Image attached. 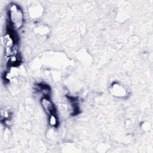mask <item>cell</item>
Masks as SVG:
<instances>
[{"instance_id": "6da1fadb", "label": "cell", "mask_w": 153, "mask_h": 153, "mask_svg": "<svg viewBox=\"0 0 153 153\" xmlns=\"http://www.w3.org/2000/svg\"><path fill=\"white\" fill-rule=\"evenodd\" d=\"M9 19L11 26L15 29L22 27L23 23V14L20 8L16 4H11L9 8Z\"/></svg>"}, {"instance_id": "7a4b0ae2", "label": "cell", "mask_w": 153, "mask_h": 153, "mask_svg": "<svg viewBox=\"0 0 153 153\" xmlns=\"http://www.w3.org/2000/svg\"><path fill=\"white\" fill-rule=\"evenodd\" d=\"M41 104L44 111L48 115L56 114V108L48 97H43L41 100Z\"/></svg>"}, {"instance_id": "277c9868", "label": "cell", "mask_w": 153, "mask_h": 153, "mask_svg": "<svg viewBox=\"0 0 153 153\" xmlns=\"http://www.w3.org/2000/svg\"><path fill=\"white\" fill-rule=\"evenodd\" d=\"M48 123L49 124L51 127H56L57 124H58V120L57 118L56 115V114H51L49 115V118H48Z\"/></svg>"}, {"instance_id": "3957f363", "label": "cell", "mask_w": 153, "mask_h": 153, "mask_svg": "<svg viewBox=\"0 0 153 153\" xmlns=\"http://www.w3.org/2000/svg\"><path fill=\"white\" fill-rule=\"evenodd\" d=\"M112 93L116 97H124L126 95V90L125 88L118 83H114L111 87Z\"/></svg>"}]
</instances>
